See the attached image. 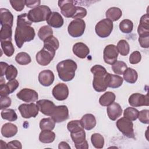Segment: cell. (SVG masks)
<instances>
[{"mask_svg": "<svg viewBox=\"0 0 149 149\" xmlns=\"http://www.w3.org/2000/svg\"><path fill=\"white\" fill-rule=\"evenodd\" d=\"M120 30L126 34L130 33L133 29V23L129 19H124L122 20L119 25Z\"/></svg>", "mask_w": 149, "mask_h": 149, "instance_id": "41", "label": "cell"}, {"mask_svg": "<svg viewBox=\"0 0 149 149\" xmlns=\"http://www.w3.org/2000/svg\"><path fill=\"white\" fill-rule=\"evenodd\" d=\"M51 12V9L48 6L40 5L30 10L27 16L32 23H38L47 20Z\"/></svg>", "mask_w": 149, "mask_h": 149, "instance_id": "4", "label": "cell"}, {"mask_svg": "<svg viewBox=\"0 0 149 149\" xmlns=\"http://www.w3.org/2000/svg\"><path fill=\"white\" fill-rule=\"evenodd\" d=\"M70 137L73 142L74 143L75 146L79 145L83 143L86 140V132L83 129L75 132L73 133H70Z\"/></svg>", "mask_w": 149, "mask_h": 149, "instance_id": "32", "label": "cell"}, {"mask_svg": "<svg viewBox=\"0 0 149 149\" xmlns=\"http://www.w3.org/2000/svg\"><path fill=\"white\" fill-rule=\"evenodd\" d=\"M11 99L8 97V96H5V97H1L0 98V109L1 110H3L4 109L7 108L8 107H9L11 105Z\"/></svg>", "mask_w": 149, "mask_h": 149, "instance_id": "50", "label": "cell"}, {"mask_svg": "<svg viewBox=\"0 0 149 149\" xmlns=\"http://www.w3.org/2000/svg\"><path fill=\"white\" fill-rule=\"evenodd\" d=\"M12 27L9 25L1 26L0 30V40L5 41L9 40L12 41Z\"/></svg>", "mask_w": 149, "mask_h": 149, "instance_id": "35", "label": "cell"}, {"mask_svg": "<svg viewBox=\"0 0 149 149\" xmlns=\"http://www.w3.org/2000/svg\"><path fill=\"white\" fill-rule=\"evenodd\" d=\"M129 104L133 107H139L141 106H148V94L143 95L140 93H133L129 98Z\"/></svg>", "mask_w": 149, "mask_h": 149, "instance_id": "14", "label": "cell"}, {"mask_svg": "<svg viewBox=\"0 0 149 149\" xmlns=\"http://www.w3.org/2000/svg\"><path fill=\"white\" fill-rule=\"evenodd\" d=\"M55 139V134L52 130H44L39 134V140L42 143H51Z\"/></svg>", "mask_w": 149, "mask_h": 149, "instance_id": "29", "label": "cell"}, {"mask_svg": "<svg viewBox=\"0 0 149 149\" xmlns=\"http://www.w3.org/2000/svg\"><path fill=\"white\" fill-rule=\"evenodd\" d=\"M58 148L59 149H70V146L68 144V143L65 141H61L59 143V146H58Z\"/></svg>", "mask_w": 149, "mask_h": 149, "instance_id": "56", "label": "cell"}, {"mask_svg": "<svg viewBox=\"0 0 149 149\" xmlns=\"http://www.w3.org/2000/svg\"><path fill=\"white\" fill-rule=\"evenodd\" d=\"M40 128L41 130H52L55 126V122L51 118H42L40 122Z\"/></svg>", "mask_w": 149, "mask_h": 149, "instance_id": "34", "label": "cell"}, {"mask_svg": "<svg viewBox=\"0 0 149 149\" xmlns=\"http://www.w3.org/2000/svg\"><path fill=\"white\" fill-rule=\"evenodd\" d=\"M75 147L76 149H87L88 148V144L87 140H85L83 143L75 146Z\"/></svg>", "mask_w": 149, "mask_h": 149, "instance_id": "55", "label": "cell"}, {"mask_svg": "<svg viewBox=\"0 0 149 149\" xmlns=\"http://www.w3.org/2000/svg\"><path fill=\"white\" fill-rule=\"evenodd\" d=\"M1 46L3 53L8 57H10L15 52V48L12 41H1Z\"/></svg>", "mask_w": 149, "mask_h": 149, "instance_id": "31", "label": "cell"}, {"mask_svg": "<svg viewBox=\"0 0 149 149\" xmlns=\"http://www.w3.org/2000/svg\"><path fill=\"white\" fill-rule=\"evenodd\" d=\"M123 79L130 84L134 83L138 78V74L136 70L131 68H127L123 74Z\"/></svg>", "mask_w": 149, "mask_h": 149, "instance_id": "30", "label": "cell"}, {"mask_svg": "<svg viewBox=\"0 0 149 149\" xmlns=\"http://www.w3.org/2000/svg\"><path fill=\"white\" fill-rule=\"evenodd\" d=\"M139 112V111L135 108L127 107L124 110L123 116L130 120L134 121L138 118Z\"/></svg>", "mask_w": 149, "mask_h": 149, "instance_id": "42", "label": "cell"}, {"mask_svg": "<svg viewBox=\"0 0 149 149\" xmlns=\"http://www.w3.org/2000/svg\"><path fill=\"white\" fill-rule=\"evenodd\" d=\"M1 117L3 119L9 122H13L17 120V115L15 111L13 109H4L1 111Z\"/></svg>", "mask_w": 149, "mask_h": 149, "instance_id": "37", "label": "cell"}, {"mask_svg": "<svg viewBox=\"0 0 149 149\" xmlns=\"http://www.w3.org/2000/svg\"><path fill=\"white\" fill-rule=\"evenodd\" d=\"M116 125L118 130L125 136L131 139L134 138L133 123L131 120L122 117L116 121Z\"/></svg>", "mask_w": 149, "mask_h": 149, "instance_id": "8", "label": "cell"}, {"mask_svg": "<svg viewBox=\"0 0 149 149\" xmlns=\"http://www.w3.org/2000/svg\"><path fill=\"white\" fill-rule=\"evenodd\" d=\"M87 12L85 8L81 6H77L76 13L74 14V15L72 18L74 19H82V18H84V17H86V16L87 15Z\"/></svg>", "mask_w": 149, "mask_h": 149, "instance_id": "49", "label": "cell"}, {"mask_svg": "<svg viewBox=\"0 0 149 149\" xmlns=\"http://www.w3.org/2000/svg\"><path fill=\"white\" fill-rule=\"evenodd\" d=\"M44 45L50 47L55 50H57L59 47V42L58 40L52 35L44 41Z\"/></svg>", "mask_w": 149, "mask_h": 149, "instance_id": "45", "label": "cell"}, {"mask_svg": "<svg viewBox=\"0 0 149 149\" xmlns=\"http://www.w3.org/2000/svg\"><path fill=\"white\" fill-rule=\"evenodd\" d=\"M72 51L73 54L78 58L84 59L90 53V49L83 42H77L73 46Z\"/></svg>", "mask_w": 149, "mask_h": 149, "instance_id": "21", "label": "cell"}, {"mask_svg": "<svg viewBox=\"0 0 149 149\" xmlns=\"http://www.w3.org/2000/svg\"><path fill=\"white\" fill-rule=\"evenodd\" d=\"M38 79L40 83L45 87L51 86L55 79V76L51 70H44L40 72Z\"/></svg>", "mask_w": 149, "mask_h": 149, "instance_id": "18", "label": "cell"}, {"mask_svg": "<svg viewBox=\"0 0 149 149\" xmlns=\"http://www.w3.org/2000/svg\"><path fill=\"white\" fill-rule=\"evenodd\" d=\"M106 81L108 87L117 88L122 86L123 81V79L119 75L112 74L108 73L106 77Z\"/></svg>", "mask_w": 149, "mask_h": 149, "instance_id": "23", "label": "cell"}, {"mask_svg": "<svg viewBox=\"0 0 149 149\" xmlns=\"http://www.w3.org/2000/svg\"><path fill=\"white\" fill-rule=\"evenodd\" d=\"M9 2L12 6V7L17 12L22 11L26 5V1H12L10 0Z\"/></svg>", "mask_w": 149, "mask_h": 149, "instance_id": "46", "label": "cell"}, {"mask_svg": "<svg viewBox=\"0 0 149 149\" xmlns=\"http://www.w3.org/2000/svg\"><path fill=\"white\" fill-rule=\"evenodd\" d=\"M118 52L122 56H126L130 51V46L127 41L120 40L117 44L116 46Z\"/></svg>", "mask_w": 149, "mask_h": 149, "instance_id": "40", "label": "cell"}, {"mask_svg": "<svg viewBox=\"0 0 149 149\" xmlns=\"http://www.w3.org/2000/svg\"><path fill=\"white\" fill-rule=\"evenodd\" d=\"M17 70L16 68L13 65H9L6 70L5 76L8 80H11L15 79L17 75Z\"/></svg>", "mask_w": 149, "mask_h": 149, "instance_id": "44", "label": "cell"}, {"mask_svg": "<svg viewBox=\"0 0 149 149\" xmlns=\"http://www.w3.org/2000/svg\"><path fill=\"white\" fill-rule=\"evenodd\" d=\"M0 23L1 26L9 25L11 27L13 26V16L8 9H0Z\"/></svg>", "mask_w": 149, "mask_h": 149, "instance_id": "25", "label": "cell"}, {"mask_svg": "<svg viewBox=\"0 0 149 149\" xmlns=\"http://www.w3.org/2000/svg\"><path fill=\"white\" fill-rule=\"evenodd\" d=\"M122 108L121 106L116 102H113L107 107V112L109 118L112 120H116L122 113Z\"/></svg>", "mask_w": 149, "mask_h": 149, "instance_id": "20", "label": "cell"}, {"mask_svg": "<svg viewBox=\"0 0 149 149\" xmlns=\"http://www.w3.org/2000/svg\"><path fill=\"white\" fill-rule=\"evenodd\" d=\"M141 59V55L140 52L138 51H135L133 52L129 56V62L133 65H135L139 63Z\"/></svg>", "mask_w": 149, "mask_h": 149, "instance_id": "48", "label": "cell"}, {"mask_svg": "<svg viewBox=\"0 0 149 149\" xmlns=\"http://www.w3.org/2000/svg\"><path fill=\"white\" fill-rule=\"evenodd\" d=\"M36 104L38 107L39 111L46 116H50L53 112L55 107L54 103L49 100H40L37 101Z\"/></svg>", "mask_w": 149, "mask_h": 149, "instance_id": "16", "label": "cell"}, {"mask_svg": "<svg viewBox=\"0 0 149 149\" xmlns=\"http://www.w3.org/2000/svg\"><path fill=\"white\" fill-rule=\"evenodd\" d=\"M80 120L82 127L87 130H91L96 125L95 118L91 113L84 115Z\"/></svg>", "mask_w": 149, "mask_h": 149, "instance_id": "24", "label": "cell"}, {"mask_svg": "<svg viewBox=\"0 0 149 149\" xmlns=\"http://www.w3.org/2000/svg\"><path fill=\"white\" fill-rule=\"evenodd\" d=\"M90 70L93 74V88L97 92L105 91L108 87L106 81L108 72L106 69L100 65H95L91 68Z\"/></svg>", "mask_w": 149, "mask_h": 149, "instance_id": "3", "label": "cell"}, {"mask_svg": "<svg viewBox=\"0 0 149 149\" xmlns=\"http://www.w3.org/2000/svg\"><path fill=\"white\" fill-rule=\"evenodd\" d=\"M54 97L58 101L65 100L69 95V88L65 83H58L52 89Z\"/></svg>", "mask_w": 149, "mask_h": 149, "instance_id": "15", "label": "cell"}, {"mask_svg": "<svg viewBox=\"0 0 149 149\" xmlns=\"http://www.w3.org/2000/svg\"><path fill=\"white\" fill-rule=\"evenodd\" d=\"M67 129L70 133L77 132L84 128L82 127L80 120H73L69 122L67 124Z\"/></svg>", "mask_w": 149, "mask_h": 149, "instance_id": "43", "label": "cell"}, {"mask_svg": "<svg viewBox=\"0 0 149 149\" xmlns=\"http://www.w3.org/2000/svg\"><path fill=\"white\" fill-rule=\"evenodd\" d=\"M41 1L40 0H27L26 1V6L30 8H35L40 6Z\"/></svg>", "mask_w": 149, "mask_h": 149, "instance_id": "53", "label": "cell"}, {"mask_svg": "<svg viewBox=\"0 0 149 149\" xmlns=\"http://www.w3.org/2000/svg\"><path fill=\"white\" fill-rule=\"evenodd\" d=\"M112 70L117 75L123 74L124 72L127 68L125 62L120 61H116L112 65Z\"/></svg>", "mask_w": 149, "mask_h": 149, "instance_id": "39", "label": "cell"}, {"mask_svg": "<svg viewBox=\"0 0 149 149\" xmlns=\"http://www.w3.org/2000/svg\"><path fill=\"white\" fill-rule=\"evenodd\" d=\"M0 65H1V76L3 77L5 74V72L6 70L9 66V65L6 63V62H0Z\"/></svg>", "mask_w": 149, "mask_h": 149, "instance_id": "54", "label": "cell"}, {"mask_svg": "<svg viewBox=\"0 0 149 149\" xmlns=\"http://www.w3.org/2000/svg\"><path fill=\"white\" fill-rule=\"evenodd\" d=\"M118 51L116 46L113 44L107 45L103 52V58L104 62L109 65H112L117 61L118 56Z\"/></svg>", "mask_w": 149, "mask_h": 149, "instance_id": "11", "label": "cell"}, {"mask_svg": "<svg viewBox=\"0 0 149 149\" xmlns=\"http://www.w3.org/2000/svg\"><path fill=\"white\" fill-rule=\"evenodd\" d=\"M46 21L49 26L56 29L61 27L64 23L62 16L57 12H51Z\"/></svg>", "mask_w": 149, "mask_h": 149, "instance_id": "19", "label": "cell"}, {"mask_svg": "<svg viewBox=\"0 0 149 149\" xmlns=\"http://www.w3.org/2000/svg\"><path fill=\"white\" fill-rule=\"evenodd\" d=\"M77 63L72 59H66L59 62L56 65L58 76L63 81H71L75 76Z\"/></svg>", "mask_w": 149, "mask_h": 149, "instance_id": "2", "label": "cell"}, {"mask_svg": "<svg viewBox=\"0 0 149 149\" xmlns=\"http://www.w3.org/2000/svg\"><path fill=\"white\" fill-rule=\"evenodd\" d=\"M7 148H22L21 143L18 140H13L7 143Z\"/></svg>", "mask_w": 149, "mask_h": 149, "instance_id": "52", "label": "cell"}, {"mask_svg": "<svg viewBox=\"0 0 149 149\" xmlns=\"http://www.w3.org/2000/svg\"><path fill=\"white\" fill-rule=\"evenodd\" d=\"M16 96L19 100L23 101L30 103L37 101L38 98V95L36 91L27 88L21 90L17 93Z\"/></svg>", "mask_w": 149, "mask_h": 149, "instance_id": "13", "label": "cell"}, {"mask_svg": "<svg viewBox=\"0 0 149 149\" xmlns=\"http://www.w3.org/2000/svg\"><path fill=\"white\" fill-rule=\"evenodd\" d=\"M74 1L72 0L58 1V6L61 9V13L63 16L67 18L73 17L76 12V6Z\"/></svg>", "mask_w": 149, "mask_h": 149, "instance_id": "10", "label": "cell"}, {"mask_svg": "<svg viewBox=\"0 0 149 149\" xmlns=\"http://www.w3.org/2000/svg\"><path fill=\"white\" fill-rule=\"evenodd\" d=\"M55 51L54 48L44 45L43 48L37 53L36 59L37 62L41 66H47L54 59L55 55Z\"/></svg>", "mask_w": 149, "mask_h": 149, "instance_id": "5", "label": "cell"}, {"mask_svg": "<svg viewBox=\"0 0 149 149\" xmlns=\"http://www.w3.org/2000/svg\"><path fill=\"white\" fill-rule=\"evenodd\" d=\"M137 32L139 36L149 35V16L148 13H146L141 17L140 24L137 29Z\"/></svg>", "mask_w": 149, "mask_h": 149, "instance_id": "22", "label": "cell"}, {"mask_svg": "<svg viewBox=\"0 0 149 149\" xmlns=\"http://www.w3.org/2000/svg\"><path fill=\"white\" fill-rule=\"evenodd\" d=\"M17 127L12 123H6L1 127V134L6 138L12 137L17 133Z\"/></svg>", "mask_w": 149, "mask_h": 149, "instance_id": "26", "label": "cell"}, {"mask_svg": "<svg viewBox=\"0 0 149 149\" xmlns=\"http://www.w3.org/2000/svg\"><path fill=\"white\" fill-rule=\"evenodd\" d=\"M16 62L20 65H26L31 62V59L29 54L24 52H21L16 55Z\"/></svg>", "mask_w": 149, "mask_h": 149, "instance_id": "38", "label": "cell"}, {"mask_svg": "<svg viewBox=\"0 0 149 149\" xmlns=\"http://www.w3.org/2000/svg\"><path fill=\"white\" fill-rule=\"evenodd\" d=\"M53 35L52 29L47 25L41 27L38 31V36L39 38L44 41L47 38Z\"/></svg>", "mask_w": 149, "mask_h": 149, "instance_id": "36", "label": "cell"}, {"mask_svg": "<svg viewBox=\"0 0 149 149\" xmlns=\"http://www.w3.org/2000/svg\"><path fill=\"white\" fill-rule=\"evenodd\" d=\"M86 23L81 19L73 20L68 25V31L69 34L74 38L81 37L84 33Z\"/></svg>", "mask_w": 149, "mask_h": 149, "instance_id": "7", "label": "cell"}, {"mask_svg": "<svg viewBox=\"0 0 149 149\" xmlns=\"http://www.w3.org/2000/svg\"><path fill=\"white\" fill-rule=\"evenodd\" d=\"M91 142L93 146L98 149L102 148L104 146V138L100 133H93L91 136Z\"/></svg>", "mask_w": 149, "mask_h": 149, "instance_id": "33", "label": "cell"}, {"mask_svg": "<svg viewBox=\"0 0 149 149\" xmlns=\"http://www.w3.org/2000/svg\"><path fill=\"white\" fill-rule=\"evenodd\" d=\"M51 117L55 123H61L69 118V110L66 105L55 106Z\"/></svg>", "mask_w": 149, "mask_h": 149, "instance_id": "12", "label": "cell"}, {"mask_svg": "<svg viewBox=\"0 0 149 149\" xmlns=\"http://www.w3.org/2000/svg\"><path fill=\"white\" fill-rule=\"evenodd\" d=\"M32 22L29 20L27 13H24L17 16V25L15 33V41L19 48H21L26 42L34 40L36 33L31 27Z\"/></svg>", "mask_w": 149, "mask_h": 149, "instance_id": "1", "label": "cell"}, {"mask_svg": "<svg viewBox=\"0 0 149 149\" xmlns=\"http://www.w3.org/2000/svg\"><path fill=\"white\" fill-rule=\"evenodd\" d=\"M113 22L108 19H104L98 22L95 27L96 34L101 38L108 37L113 30Z\"/></svg>", "mask_w": 149, "mask_h": 149, "instance_id": "6", "label": "cell"}, {"mask_svg": "<svg viewBox=\"0 0 149 149\" xmlns=\"http://www.w3.org/2000/svg\"><path fill=\"white\" fill-rule=\"evenodd\" d=\"M18 109L23 118L29 119L36 118L38 113V107L37 104L31 102L30 104H22L18 107Z\"/></svg>", "mask_w": 149, "mask_h": 149, "instance_id": "9", "label": "cell"}, {"mask_svg": "<svg viewBox=\"0 0 149 149\" xmlns=\"http://www.w3.org/2000/svg\"><path fill=\"white\" fill-rule=\"evenodd\" d=\"M115 94L111 91L105 92L99 98V103L103 107H108L112 104L115 100Z\"/></svg>", "mask_w": 149, "mask_h": 149, "instance_id": "28", "label": "cell"}, {"mask_svg": "<svg viewBox=\"0 0 149 149\" xmlns=\"http://www.w3.org/2000/svg\"><path fill=\"white\" fill-rule=\"evenodd\" d=\"M19 83L16 79L9 80L6 84L1 83L0 84V96H8L13 93L19 87Z\"/></svg>", "mask_w": 149, "mask_h": 149, "instance_id": "17", "label": "cell"}, {"mask_svg": "<svg viewBox=\"0 0 149 149\" xmlns=\"http://www.w3.org/2000/svg\"><path fill=\"white\" fill-rule=\"evenodd\" d=\"M122 15L121 9L117 7H111L109 8L105 12L107 19H109L112 22L118 20Z\"/></svg>", "mask_w": 149, "mask_h": 149, "instance_id": "27", "label": "cell"}, {"mask_svg": "<svg viewBox=\"0 0 149 149\" xmlns=\"http://www.w3.org/2000/svg\"><path fill=\"white\" fill-rule=\"evenodd\" d=\"M139 42L142 48H148L149 47V35L139 36Z\"/></svg>", "mask_w": 149, "mask_h": 149, "instance_id": "51", "label": "cell"}, {"mask_svg": "<svg viewBox=\"0 0 149 149\" xmlns=\"http://www.w3.org/2000/svg\"><path fill=\"white\" fill-rule=\"evenodd\" d=\"M139 120L140 122L144 124L149 123V111L148 109H143L139 112Z\"/></svg>", "mask_w": 149, "mask_h": 149, "instance_id": "47", "label": "cell"}]
</instances>
